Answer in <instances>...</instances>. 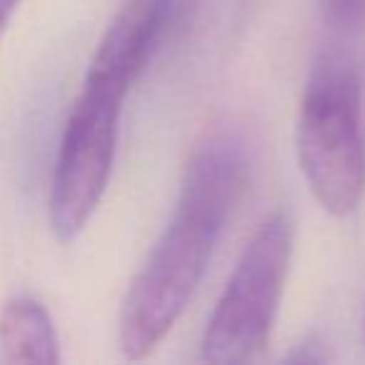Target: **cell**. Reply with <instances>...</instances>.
I'll list each match as a JSON object with an SVG mask.
<instances>
[{"label":"cell","mask_w":365,"mask_h":365,"mask_svg":"<svg viewBox=\"0 0 365 365\" xmlns=\"http://www.w3.org/2000/svg\"><path fill=\"white\" fill-rule=\"evenodd\" d=\"M245 180L248 153L235 133H213L193 153L170 223L123 300L118 340L125 358L150 355L178 323L208 270Z\"/></svg>","instance_id":"obj_1"},{"label":"cell","mask_w":365,"mask_h":365,"mask_svg":"<svg viewBox=\"0 0 365 365\" xmlns=\"http://www.w3.org/2000/svg\"><path fill=\"white\" fill-rule=\"evenodd\" d=\"M298 160L330 215L345 218L358 208L365 190L360 78L340 53H325L310 68L298 118Z\"/></svg>","instance_id":"obj_2"},{"label":"cell","mask_w":365,"mask_h":365,"mask_svg":"<svg viewBox=\"0 0 365 365\" xmlns=\"http://www.w3.org/2000/svg\"><path fill=\"white\" fill-rule=\"evenodd\" d=\"M293 230L283 213L260 223L215 305L200 355L210 363H248L270 343L290 268Z\"/></svg>","instance_id":"obj_3"},{"label":"cell","mask_w":365,"mask_h":365,"mask_svg":"<svg viewBox=\"0 0 365 365\" xmlns=\"http://www.w3.org/2000/svg\"><path fill=\"white\" fill-rule=\"evenodd\" d=\"M120 93L83 83L68 115L51 180V228L61 243H73L86 230L110 180L115 160Z\"/></svg>","instance_id":"obj_4"},{"label":"cell","mask_w":365,"mask_h":365,"mask_svg":"<svg viewBox=\"0 0 365 365\" xmlns=\"http://www.w3.org/2000/svg\"><path fill=\"white\" fill-rule=\"evenodd\" d=\"M190 3L193 0H130L103 36L86 81L128 96L185 18Z\"/></svg>","instance_id":"obj_5"},{"label":"cell","mask_w":365,"mask_h":365,"mask_svg":"<svg viewBox=\"0 0 365 365\" xmlns=\"http://www.w3.org/2000/svg\"><path fill=\"white\" fill-rule=\"evenodd\" d=\"M0 348L13 363H61V340L41 300L16 295L0 310Z\"/></svg>","instance_id":"obj_6"},{"label":"cell","mask_w":365,"mask_h":365,"mask_svg":"<svg viewBox=\"0 0 365 365\" xmlns=\"http://www.w3.org/2000/svg\"><path fill=\"white\" fill-rule=\"evenodd\" d=\"M325 21L340 31H353L365 23V0H320Z\"/></svg>","instance_id":"obj_7"},{"label":"cell","mask_w":365,"mask_h":365,"mask_svg":"<svg viewBox=\"0 0 365 365\" xmlns=\"http://www.w3.org/2000/svg\"><path fill=\"white\" fill-rule=\"evenodd\" d=\"M23 0H0V46H3V38H6L8 28H11L13 16L18 13Z\"/></svg>","instance_id":"obj_8"}]
</instances>
